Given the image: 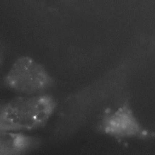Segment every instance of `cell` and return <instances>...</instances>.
<instances>
[{
  "instance_id": "obj_2",
  "label": "cell",
  "mask_w": 155,
  "mask_h": 155,
  "mask_svg": "<svg viewBox=\"0 0 155 155\" xmlns=\"http://www.w3.org/2000/svg\"><path fill=\"white\" fill-rule=\"evenodd\" d=\"M8 88L29 96L44 94L54 80L43 66L28 57H21L13 63L3 80Z\"/></svg>"
},
{
  "instance_id": "obj_3",
  "label": "cell",
  "mask_w": 155,
  "mask_h": 155,
  "mask_svg": "<svg viewBox=\"0 0 155 155\" xmlns=\"http://www.w3.org/2000/svg\"><path fill=\"white\" fill-rule=\"evenodd\" d=\"M99 127L103 133L117 138L140 137L143 132L133 112L126 106L105 113Z\"/></svg>"
},
{
  "instance_id": "obj_4",
  "label": "cell",
  "mask_w": 155,
  "mask_h": 155,
  "mask_svg": "<svg viewBox=\"0 0 155 155\" xmlns=\"http://www.w3.org/2000/svg\"><path fill=\"white\" fill-rule=\"evenodd\" d=\"M40 144L38 138L18 131H0V155L26 154Z\"/></svg>"
},
{
  "instance_id": "obj_1",
  "label": "cell",
  "mask_w": 155,
  "mask_h": 155,
  "mask_svg": "<svg viewBox=\"0 0 155 155\" xmlns=\"http://www.w3.org/2000/svg\"><path fill=\"white\" fill-rule=\"evenodd\" d=\"M54 97L46 94L21 96L1 106L0 131L32 130L44 127L55 111Z\"/></svg>"
}]
</instances>
